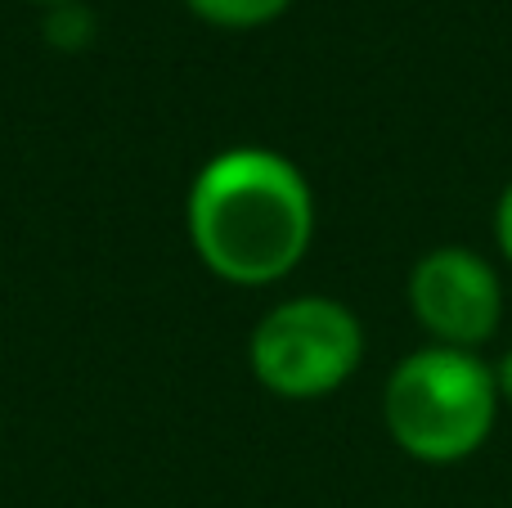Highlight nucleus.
<instances>
[{"label":"nucleus","instance_id":"obj_1","mask_svg":"<svg viewBox=\"0 0 512 508\" xmlns=\"http://www.w3.org/2000/svg\"><path fill=\"white\" fill-rule=\"evenodd\" d=\"M315 221L306 171L270 144L221 149L185 194L189 248L230 288L283 284L306 261Z\"/></svg>","mask_w":512,"mask_h":508},{"label":"nucleus","instance_id":"obj_2","mask_svg":"<svg viewBox=\"0 0 512 508\" xmlns=\"http://www.w3.org/2000/svg\"><path fill=\"white\" fill-rule=\"evenodd\" d=\"M495 365L481 351L427 347L409 351L382 387V423L396 450L418 464H463L490 441L499 423Z\"/></svg>","mask_w":512,"mask_h":508},{"label":"nucleus","instance_id":"obj_3","mask_svg":"<svg viewBox=\"0 0 512 508\" xmlns=\"http://www.w3.org/2000/svg\"><path fill=\"white\" fill-rule=\"evenodd\" d=\"M369 333L346 302L324 293H292L256 320L248 369L270 396L310 405L342 392L364 365Z\"/></svg>","mask_w":512,"mask_h":508},{"label":"nucleus","instance_id":"obj_4","mask_svg":"<svg viewBox=\"0 0 512 508\" xmlns=\"http://www.w3.org/2000/svg\"><path fill=\"white\" fill-rule=\"evenodd\" d=\"M409 311L436 347L481 351L504 324V279L490 257L463 243L427 248L409 270Z\"/></svg>","mask_w":512,"mask_h":508},{"label":"nucleus","instance_id":"obj_5","mask_svg":"<svg viewBox=\"0 0 512 508\" xmlns=\"http://www.w3.org/2000/svg\"><path fill=\"white\" fill-rule=\"evenodd\" d=\"M185 9L198 23L221 27V32H256V27L279 23L292 0H185Z\"/></svg>","mask_w":512,"mask_h":508},{"label":"nucleus","instance_id":"obj_6","mask_svg":"<svg viewBox=\"0 0 512 508\" xmlns=\"http://www.w3.org/2000/svg\"><path fill=\"white\" fill-rule=\"evenodd\" d=\"M41 32L54 50L77 54V50H90V41L99 36V18L86 0H63V5L41 9Z\"/></svg>","mask_w":512,"mask_h":508},{"label":"nucleus","instance_id":"obj_7","mask_svg":"<svg viewBox=\"0 0 512 508\" xmlns=\"http://www.w3.org/2000/svg\"><path fill=\"white\" fill-rule=\"evenodd\" d=\"M490 230H495V252L512 266V180L504 185V194H499V203H495Z\"/></svg>","mask_w":512,"mask_h":508},{"label":"nucleus","instance_id":"obj_8","mask_svg":"<svg viewBox=\"0 0 512 508\" xmlns=\"http://www.w3.org/2000/svg\"><path fill=\"white\" fill-rule=\"evenodd\" d=\"M495 387H499V401L512 410V347L495 360Z\"/></svg>","mask_w":512,"mask_h":508},{"label":"nucleus","instance_id":"obj_9","mask_svg":"<svg viewBox=\"0 0 512 508\" xmlns=\"http://www.w3.org/2000/svg\"><path fill=\"white\" fill-rule=\"evenodd\" d=\"M27 5H36V9H50V5H63V0H27Z\"/></svg>","mask_w":512,"mask_h":508}]
</instances>
